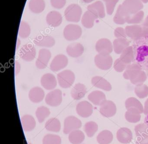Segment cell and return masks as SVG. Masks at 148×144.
<instances>
[{
	"mask_svg": "<svg viewBox=\"0 0 148 144\" xmlns=\"http://www.w3.org/2000/svg\"><path fill=\"white\" fill-rule=\"evenodd\" d=\"M132 62L148 71V34L135 40L132 45Z\"/></svg>",
	"mask_w": 148,
	"mask_h": 144,
	"instance_id": "obj_1",
	"label": "cell"
},
{
	"mask_svg": "<svg viewBox=\"0 0 148 144\" xmlns=\"http://www.w3.org/2000/svg\"><path fill=\"white\" fill-rule=\"evenodd\" d=\"M82 10L81 7L77 4H70L64 11L66 20L71 22H78L81 19Z\"/></svg>",
	"mask_w": 148,
	"mask_h": 144,
	"instance_id": "obj_2",
	"label": "cell"
},
{
	"mask_svg": "<svg viewBox=\"0 0 148 144\" xmlns=\"http://www.w3.org/2000/svg\"><path fill=\"white\" fill-rule=\"evenodd\" d=\"M57 78L60 86L63 88H67L74 83L75 75L71 70H65L58 73Z\"/></svg>",
	"mask_w": 148,
	"mask_h": 144,
	"instance_id": "obj_3",
	"label": "cell"
},
{
	"mask_svg": "<svg viewBox=\"0 0 148 144\" xmlns=\"http://www.w3.org/2000/svg\"><path fill=\"white\" fill-rule=\"evenodd\" d=\"M82 34V29L78 25L70 24L65 27L63 31L64 37L68 41H74L79 39Z\"/></svg>",
	"mask_w": 148,
	"mask_h": 144,
	"instance_id": "obj_4",
	"label": "cell"
},
{
	"mask_svg": "<svg viewBox=\"0 0 148 144\" xmlns=\"http://www.w3.org/2000/svg\"><path fill=\"white\" fill-rule=\"evenodd\" d=\"M122 6L127 16L136 14L143 8V4L140 0H125Z\"/></svg>",
	"mask_w": 148,
	"mask_h": 144,
	"instance_id": "obj_5",
	"label": "cell"
},
{
	"mask_svg": "<svg viewBox=\"0 0 148 144\" xmlns=\"http://www.w3.org/2000/svg\"><path fill=\"white\" fill-rule=\"evenodd\" d=\"M19 55L21 58L25 61H32L36 57V48L31 43L24 44L20 49Z\"/></svg>",
	"mask_w": 148,
	"mask_h": 144,
	"instance_id": "obj_6",
	"label": "cell"
},
{
	"mask_svg": "<svg viewBox=\"0 0 148 144\" xmlns=\"http://www.w3.org/2000/svg\"><path fill=\"white\" fill-rule=\"evenodd\" d=\"M135 131L136 136V144H148V126L145 123L136 125Z\"/></svg>",
	"mask_w": 148,
	"mask_h": 144,
	"instance_id": "obj_7",
	"label": "cell"
},
{
	"mask_svg": "<svg viewBox=\"0 0 148 144\" xmlns=\"http://www.w3.org/2000/svg\"><path fill=\"white\" fill-rule=\"evenodd\" d=\"M82 126L81 121L74 116H68L64 121V133L65 134H70L74 130L78 129Z\"/></svg>",
	"mask_w": 148,
	"mask_h": 144,
	"instance_id": "obj_8",
	"label": "cell"
},
{
	"mask_svg": "<svg viewBox=\"0 0 148 144\" xmlns=\"http://www.w3.org/2000/svg\"><path fill=\"white\" fill-rule=\"evenodd\" d=\"M45 101L47 104L51 106H60L62 101V91L59 89L52 90L47 95Z\"/></svg>",
	"mask_w": 148,
	"mask_h": 144,
	"instance_id": "obj_9",
	"label": "cell"
},
{
	"mask_svg": "<svg viewBox=\"0 0 148 144\" xmlns=\"http://www.w3.org/2000/svg\"><path fill=\"white\" fill-rule=\"evenodd\" d=\"M51 57V53L47 49H41L39 52L38 56L36 60V66L38 69H43L47 67Z\"/></svg>",
	"mask_w": 148,
	"mask_h": 144,
	"instance_id": "obj_10",
	"label": "cell"
},
{
	"mask_svg": "<svg viewBox=\"0 0 148 144\" xmlns=\"http://www.w3.org/2000/svg\"><path fill=\"white\" fill-rule=\"evenodd\" d=\"M68 59L64 54L55 56L50 64V69L53 72H58L65 68L68 65Z\"/></svg>",
	"mask_w": 148,
	"mask_h": 144,
	"instance_id": "obj_11",
	"label": "cell"
},
{
	"mask_svg": "<svg viewBox=\"0 0 148 144\" xmlns=\"http://www.w3.org/2000/svg\"><path fill=\"white\" fill-rule=\"evenodd\" d=\"M76 111L78 115L81 117L88 118L93 112V106L90 102L84 101L78 103L76 106Z\"/></svg>",
	"mask_w": 148,
	"mask_h": 144,
	"instance_id": "obj_12",
	"label": "cell"
},
{
	"mask_svg": "<svg viewBox=\"0 0 148 144\" xmlns=\"http://www.w3.org/2000/svg\"><path fill=\"white\" fill-rule=\"evenodd\" d=\"M33 42L36 46L44 47H52L55 44L53 37L49 35H38L34 39Z\"/></svg>",
	"mask_w": 148,
	"mask_h": 144,
	"instance_id": "obj_13",
	"label": "cell"
},
{
	"mask_svg": "<svg viewBox=\"0 0 148 144\" xmlns=\"http://www.w3.org/2000/svg\"><path fill=\"white\" fill-rule=\"evenodd\" d=\"M41 86L47 90L54 89L57 86L56 77L52 74L47 73L43 75L40 79Z\"/></svg>",
	"mask_w": 148,
	"mask_h": 144,
	"instance_id": "obj_14",
	"label": "cell"
},
{
	"mask_svg": "<svg viewBox=\"0 0 148 144\" xmlns=\"http://www.w3.org/2000/svg\"><path fill=\"white\" fill-rule=\"evenodd\" d=\"M66 51L67 54L71 57L77 58L83 54L84 48L81 43H73L67 46Z\"/></svg>",
	"mask_w": 148,
	"mask_h": 144,
	"instance_id": "obj_15",
	"label": "cell"
},
{
	"mask_svg": "<svg viewBox=\"0 0 148 144\" xmlns=\"http://www.w3.org/2000/svg\"><path fill=\"white\" fill-rule=\"evenodd\" d=\"M118 141L123 144H128L132 139V133L130 129L127 128H121L116 133Z\"/></svg>",
	"mask_w": 148,
	"mask_h": 144,
	"instance_id": "obj_16",
	"label": "cell"
},
{
	"mask_svg": "<svg viewBox=\"0 0 148 144\" xmlns=\"http://www.w3.org/2000/svg\"><path fill=\"white\" fill-rule=\"evenodd\" d=\"M100 113L104 117H111L114 116L116 112V108L113 102L105 101L100 107Z\"/></svg>",
	"mask_w": 148,
	"mask_h": 144,
	"instance_id": "obj_17",
	"label": "cell"
},
{
	"mask_svg": "<svg viewBox=\"0 0 148 144\" xmlns=\"http://www.w3.org/2000/svg\"><path fill=\"white\" fill-rule=\"evenodd\" d=\"M30 101L34 103L41 102L45 96V91L41 88L36 86L30 89L28 94Z\"/></svg>",
	"mask_w": 148,
	"mask_h": 144,
	"instance_id": "obj_18",
	"label": "cell"
},
{
	"mask_svg": "<svg viewBox=\"0 0 148 144\" xmlns=\"http://www.w3.org/2000/svg\"><path fill=\"white\" fill-rule=\"evenodd\" d=\"M46 21L51 27H58L62 22V15L58 11H51L47 15Z\"/></svg>",
	"mask_w": 148,
	"mask_h": 144,
	"instance_id": "obj_19",
	"label": "cell"
},
{
	"mask_svg": "<svg viewBox=\"0 0 148 144\" xmlns=\"http://www.w3.org/2000/svg\"><path fill=\"white\" fill-rule=\"evenodd\" d=\"M87 93L86 88L84 84L78 83L72 88L71 95L73 99L76 100H79L84 97Z\"/></svg>",
	"mask_w": 148,
	"mask_h": 144,
	"instance_id": "obj_20",
	"label": "cell"
},
{
	"mask_svg": "<svg viewBox=\"0 0 148 144\" xmlns=\"http://www.w3.org/2000/svg\"><path fill=\"white\" fill-rule=\"evenodd\" d=\"M87 10L98 16L103 18L105 16V10L103 3L100 1H97L87 7Z\"/></svg>",
	"mask_w": 148,
	"mask_h": 144,
	"instance_id": "obj_21",
	"label": "cell"
},
{
	"mask_svg": "<svg viewBox=\"0 0 148 144\" xmlns=\"http://www.w3.org/2000/svg\"><path fill=\"white\" fill-rule=\"evenodd\" d=\"M98 16L89 10L85 12L81 19L82 25L86 28L92 27L94 24V22L96 19L98 18Z\"/></svg>",
	"mask_w": 148,
	"mask_h": 144,
	"instance_id": "obj_22",
	"label": "cell"
},
{
	"mask_svg": "<svg viewBox=\"0 0 148 144\" xmlns=\"http://www.w3.org/2000/svg\"><path fill=\"white\" fill-rule=\"evenodd\" d=\"M21 122L23 130L25 132L32 131L36 127V121L34 118L30 115H25L22 116Z\"/></svg>",
	"mask_w": 148,
	"mask_h": 144,
	"instance_id": "obj_23",
	"label": "cell"
},
{
	"mask_svg": "<svg viewBox=\"0 0 148 144\" xmlns=\"http://www.w3.org/2000/svg\"><path fill=\"white\" fill-rule=\"evenodd\" d=\"M126 34L133 39H138L143 36V28L139 25H132L127 26L125 28Z\"/></svg>",
	"mask_w": 148,
	"mask_h": 144,
	"instance_id": "obj_24",
	"label": "cell"
},
{
	"mask_svg": "<svg viewBox=\"0 0 148 144\" xmlns=\"http://www.w3.org/2000/svg\"><path fill=\"white\" fill-rule=\"evenodd\" d=\"M88 99L94 105L101 106L105 101V95L101 91H93L88 95Z\"/></svg>",
	"mask_w": 148,
	"mask_h": 144,
	"instance_id": "obj_25",
	"label": "cell"
},
{
	"mask_svg": "<svg viewBox=\"0 0 148 144\" xmlns=\"http://www.w3.org/2000/svg\"><path fill=\"white\" fill-rule=\"evenodd\" d=\"M28 6L32 12L34 14H39L45 10V3L44 0H30Z\"/></svg>",
	"mask_w": 148,
	"mask_h": 144,
	"instance_id": "obj_26",
	"label": "cell"
},
{
	"mask_svg": "<svg viewBox=\"0 0 148 144\" xmlns=\"http://www.w3.org/2000/svg\"><path fill=\"white\" fill-rule=\"evenodd\" d=\"M85 138L84 134L78 129L71 132L68 136L69 141L73 144H81L84 140Z\"/></svg>",
	"mask_w": 148,
	"mask_h": 144,
	"instance_id": "obj_27",
	"label": "cell"
},
{
	"mask_svg": "<svg viewBox=\"0 0 148 144\" xmlns=\"http://www.w3.org/2000/svg\"><path fill=\"white\" fill-rule=\"evenodd\" d=\"M113 139L112 133L109 130H105L99 134L97 136V141L99 144H110Z\"/></svg>",
	"mask_w": 148,
	"mask_h": 144,
	"instance_id": "obj_28",
	"label": "cell"
},
{
	"mask_svg": "<svg viewBox=\"0 0 148 144\" xmlns=\"http://www.w3.org/2000/svg\"><path fill=\"white\" fill-rule=\"evenodd\" d=\"M140 114L136 108H130L125 112V118L127 121L131 123H137L141 119Z\"/></svg>",
	"mask_w": 148,
	"mask_h": 144,
	"instance_id": "obj_29",
	"label": "cell"
},
{
	"mask_svg": "<svg viewBox=\"0 0 148 144\" xmlns=\"http://www.w3.org/2000/svg\"><path fill=\"white\" fill-rule=\"evenodd\" d=\"M45 128L47 131L58 132L61 129V124L58 119L56 118H51L47 121Z\"/></svg>",
	"mask_w": 148,
	"mask_h": 144,
	"instance_id": "obj_30",
	"label": "cell"
},
{
	"mask_svg": "<svg viewBox=\"0 0 148 144\" xmlns=\"http://www.w3.org/2000/svg\"><path fill=\"white\" fill-rule=\"evenodd\" d=\"M127 15L123 9L122 4L119 5L116 12L114 16L113 21L118 24H123L126 22Z\"/></svg>",
	"mask_w": 148,
	"mask_h": 144,
	"instance_id": "obj_31",
	"label": "cell"
},
{
	"mask_svg": "<svg viewBox=\"0 0 148 144\" xmlns=\"http://www.w3.org/2000/svg\"><path fill=\"white\" fill-rule=\"evenodd\" d=\"M51 114L50 109L44 106L39 107L36 111V116L39 123H42Z\"/></svg>",
	"mask_w": 148,
	"mask_h": 144,
	"instance_id": "obj_32",
	"label": "cell"
},
{
	"mask_svg": "<svg viewBox=\"0 0 148 144\" xmlns=\"http://www.w3.org/2000/svg\"><path fill=\"white\" fill-rule=\"evenodd\" d=\"M31 32V27L29 24L26 22L21 21L19 29V36L22 39H26L30 36Z\"/></svg>",
	"mask_w": 148,
	"mask_h": 144,
	"instance_id": "obj_33",
	"label": "cell"
},
{
	"mask_svg": "<svg viewBox=\"0 0 148 144\" xmlns=\"http://www.w3.org/2000/svg\"><path fill=\"white\" fill-rule=\"evenodd\" d=\"M144 16V13L142 10L136 14L129 16L126 18V22L129 24L139 23L143 21Z\"/></svg>",
	"mask_w": 148,
	"mask_h": 144,
	"instance_id": "obj_34",
	"label": "cell"
},
{
	"mask_svg": "<svg viewBox=\"0 0 148 144\" xmlns=\"http://www.w3.org/2000/svg\"><path fill=\"white\" fill-rule=\"evenodd\" d=\"M110 43H111L110 41L108 39H101L99 40L96 43V50L99 54H106V53L108 52L107 44H109Z\"/></svg>",
	"mask_w": 148,
	"mask_h": 144,
	"instance_id": "obj_35",
	"label": "cell"
},
{
	"mask_svg": "<svg viewBox=\"0 0 148 144\" xmlns=\"http://www.w3.org/2000/svg\"><path fill=\"white\" fill-rule=\"evenodd\" d=\"M98 129V125L94 121L86 122L84 125V131L88 137H92Z\"/></svg>",
	"mask_w": 148,
	"mask_h": 144,
	"instance_id": "obj_36",
	"label": "cell"
},
{
	"mask_svg": "<svg viewBox=\"0 0 148 144\" xmlns=\"http://www.w3.org/2000/svg\"><path fill=\"white\" fill-rule=\"evenodd\" d=\"M43 144H61V139L59 135L53 134H47L43 138Z\"/></svg>",
	"mask_w": 148,
	"mask_h": 144,
	"instance_id": "obj_37",
	"label": "cell"
},
{
	"mask_svg": "<svg viewBox=\"0 0 148 144\" xmlns=\"http://www.w3.org/2000/svg\"><path fill=\"white\" fill-rule=\"evenodd\" d=\"M92 84L95 87L102 88L103 90L109 91L107 87L106 86V84H107L106 81L100 76H94L92 79Z\"/></svg>",
	"mask_w": 148,
	"mask_h": 144,
	"instance_id": "obj_38",
	"label": "cell"
},
{
	"mask_svg": "<svg viewBox=\"0 0 148 144\" xmlns=\"http://www.w3.org/2000/svg\"><path fill=\"white\" fill-rule=\"evenodd\" d=\"M105 3L106 12L108 15L112 14L114 11L115 6L118 2L119 0H103Z\"/></svg>",
	"mask_w": 148,
	"mask_h": 144,
	"instance_id": "obj_39",
	"label": "cell"
},
{
	"mask_svg": "<svg viewBox=\"0 0 148 144\" xmlns=\"http://www.w3.org/2000/svg\"><path fill=\"white\" fill-rule=\"evenodd\" d=\"M51 5L56 9L64 8L66 3V0H50Z\"/></svg>",
	"mask_w": 148,
	"mask_h": 144,
	"instance_id": "obj_40",
	"label": "cell"
},
{
	"mask_svg": "<svg viewBox=\"0 0 148 144\" xmlns=\"http://www.w3.org/2000/svg\"><path fill=\"white\" fill-rule=\"evenodd\" d=\"M115 36L119 38H126V33L125 30L123 28H117L114 32Z\"/></svg>",
	"mask_w": 148,
	"mask_h": 144,
	"instance_id": "obj_41",
	"label": "cell"
},
{
	"mask_svg": "<svg viewBox=\"0 0 148 144\" xmlns=\"http://www.w3.org/2000/svg\"><path fill=\"white\" fill-rule=\"evenodd\" d=\"M144 113L146 115L144 119V123L148 126V102L146 101Z\"/></svg>",
	"mask_w": 148,
	"mask_h": 144,
	"instance_id": "obj_42",
	"label": "cell"
},
{
	"mask_svg": "<svg viewBox=\"0 0 148 144\" xmlns=\"http://www.w3.org/2000/svg\"><path fill=\"white\" fill-rule=\"evenodd\" d=\"M21 68V67L20 63L18 61H15L14 63V73H15V75H18L19 73Z\"/></svg>",
	"mask_w": 148,
	"mask_h": 144,
	"instance_id": "obj_43",
	"label": "cell"
},
{
	"mask_svg": "<svg viewBox=\"0 0 148 144\" xmlns=\"http://www.w3.org/2000/svg\"><path fill=\"white\" fill-rule=\"evenodd\" d=\"M143 26L145 27H148V15L147 16L143 23Z\"/></svg>",
	"mask_w": 148,
	"mask_h": 144,
	"instance_id": "obj_44",
	"label": "cell"
},
{
	"mask_svg": "<svg viewBox=\"0 0 148 144\" xmlns=\"http://www.w3.org/2000/svg\"><path fill=\"white\" fill-rule=\"evenodd\" d=\"M21 44V42L19 38H18V39H17V45H16V50H17L18 49V48L19 47Z\"/></svg>",
	"mask_w": 148,
	"mask_h": 144,
	"instance_id": "obj_45",
	"label": "cell"
},
{
	"mask_svg": "<svg viewBox=\"0 0 148 144\" xmlns=\"http://www.w3.org/2000/svg\"><path fill=\"white\" fill-rule=\"evenodd\" d=\"M94 0H82L85 3H90L91 2L93 1Z\"/></svg>",
	"mask_w": 148,
	"mask_h": 144,
	"instance_id": "obj_46",
	"label": "cell"
},
{
	"mask_svg": "<svg viewBox=\"0 0 148 144\" xmlns=\"http://www.w3.org/2000/svg\"><path fill=\"white\" fill-rule=\"evenodd\" d=\"M140 1L144 3H146L148 2V0H140Z\"/></svg>",
	"mask_w": 148,
	"mask_h": 144,
	"instance_id": "obj_47",
	"label": "cell"
}]
</instances>
